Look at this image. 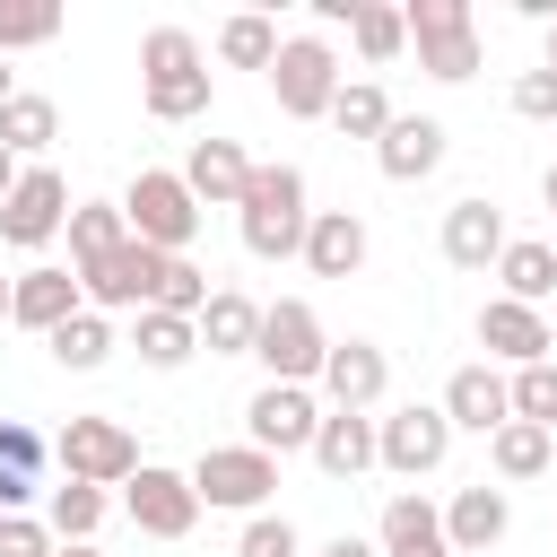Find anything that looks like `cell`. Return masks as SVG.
Here are the masks:
<instances>
[{
    "label": "cell",
    "instance_id": "1",
    "mask_svg": "<svg viewBox=\"0 0 557 557\" xmlns=\"http://www.w3.org/2000/svg\"><path fill=\"white\" fill-rule=\"evenodd\" d=\"M139 104L157 122H200L209 113V52H200V35H183V26L139 35Z\"/></svg>",
    "mask_w": 557,
    "mask_h": 557
},
{
    "label": "cell",
    "instance_id": "2",
    "mask_svg": "<svg viewBox=\"0 0 557 557\" xmlns=\"http://www.w3.org/2000/svg\"><path fill=\"white\" fill-rule=\"evenodd\" d=\"M235 226H244V252H252V261H296V252H305V226H313L305 174H296V165H252V183H244V200H235Z\"/></svg>",
    "mask_w": 557,
    "mask_h": 557
},
{
    "label": "cell",
    "instance_id": "3",
    "mask_svg": "<svg viewBox=\"0 0 557 557\" xmlns=\"http://www.w3.org/2000/svg\"><path fill=\"white\" fill-rule=\"evenodd\" d=\"M122 226H131V244H148V252H191V235H200V200L183 191V174L139 165L131 191H122Z\"/></svg>",
    "mask_w": 557,
    "mask_h": 557
},
{
    "label": "cell",
    "instance_id": "4",
    "mask_svg": "<svg viewBox=\"0 0 557 557\" xmlns=\"http://www.w3.org/2000/svg\"><path fill=\"white\" fill-rule=\"evenodd\" d=\"M400 26H409V44H418V70H426V78L461 87V78L479 70V17H470V0H409Z\"/></svg>",
    "mask_w": 557,
    "mask_h": 557
},
{
    "label": "cell",
    "instance_id": "5",
    "mask_svg": "<svg viewBox=\"0 0 557 557\" xmlns=\"http://www.w3.org/2000/svg\"><path fill=\"white\" fill-rule=\"evenodd\" d=\"M252 357H261V374H270V383H313V374H322V357H331V339H322V313H313L305 296H278V305H261Z\"/></svg>",
    "mask_w": 557,
    "mask_h": 557
},
{
    "label": "cell",
    "instance_id": "6",
    "mask_svg": "<svg viewBox=\"0 0 557 557\" xmlns=\"http://www.w3.org/2000/svg\"><path fill=\"white\" fill-rule=\"evenodd\" d=\"M270 96L287 122H331V96H339V52L322 35H278V61H270Z\"/></svg>",
    "mask_w": 557,
    "mask_h": 557
},
{
    "label": "cell",
    "instance_id": "7",
    "mask_svg": "<svg viewBox=\"0 0 557 557\" xmlns=\"http://www.w3.org/2000/svg\"><path fill=\"white\" fill-rule=\"evenodd\" d=\"M52 461H61V479H78V487H122V479L139 470V435H131L122 418H70V426L52 435Z\"/></svg>",
    "mask_w": 557,
    "mask_h": 557
},
{
    "label": "cell",
    "instance_id": "8",
    "mask_svg": "<svg viewBox=\"0 0 557 557\" xmlns=\"http://www.w3.org/2000/svg\"><path fill=\"white\" fill-rule=\"evenodd\" d=\"M270 487H278V461L252 444H209L191 461V496L218 513H270Z\"/></svg>",
    "mask_w": 557,
    "mask_h": 557
},
{
    "label": "cell",
    "instance_id": "9",
    "mask_svg": "<svg viewBox=\"0 0 557 557\" xmlns=\"http://www.w3.org/2000/svg\"><path fill=\"white\" fill-rule=\"evenodd\" d=\"M444 453H453V426H444L435 400H409V409L374 418V470H392V479H426V470H444Z\"/></svg>",
    "mask_w": 557,
    "mask_h": 557
},
{
    "label": "cell",
    "instance_id": "10",
    "mask_svg": "<svg viewBox=\"0 0 557 557\" xmlns=\"http://www.w3.org/2000/svg\"><path fill=\"white\" fill-rule=\"evenodd\" d=\"M165 261L174 252H148V244H122V252H104L96 270H78V296H87V313H148L157 305V278H165Z\"/></svg>",
    "mask_w": 557,
    "mask_h": 557
},
{
    "label": "cell",
    "instance_id": "11",
    "mask_svg": "<svg viewBox=\"0 0 557 557\" xmlns=\"http://www.w3.org/2000/svg\"><path fill=\"white\" fill-rule=\"evenodd\" d=\"M244 426H252V453H313V426H322V392L313 383H261L244 400Z\"/></svg>",
    "mask_w": 557,
    "mask_h": 557
},
{
    "label": "cell",
    "instance_id": "12",
    "mask_svg": "<svg viewBox=\"0 0 557 557\" xmlns=\"http://www.w3.org/2000/svg\"><path fill=\"white\" fill-rule=\"evenodd\" d=\"M122 513L148 531V540H191L200 522V496H191V470H165V461H139L122 479Z\"/></svg>",
    "mask_w": 557,
    "mask_h": 557
},
{
    "label": "cell",
    "instance_id": "13",
    "mask_svg": "<svg viewBox=\"0 0 557 557\" xmlns=\"http://www.w3.org/2000/svg\"><path fill=\"white\" fill-rule=\"evenodd\" d=\"M61 226H70V183H61L52 165H26V174H17V191L0 200V244L44 252Z\"/></svg>",
    "mask_w": 557,
    "mask_h": 557
},
{
    "label": "cell",
    "instance_id": "14",
    "mask_svg": "<svg viewBox=\"0 0 557 557\" xmlns=\"http://www.w3.org/2000/svg\"><path fill=\"white\" fill-rule=\"evenodd\" d=\"M479 348H487V357H505V366H548L557 331H548V313H540V305L487 296V305H479Z\"/></svg>",
    "mask_w": 557,
    "mask_h": 557
},
{
    "label": "cell",
    "instance_id": "15",
    "mask_svg": "<svg viewBox=\"0 0 557 557\" xmlns=\"http://www.w3.org/2000/svg\"><path fill=\"white\" fill-rule=\"evenodd\" d=\"M383 383H392V366H383L374 339H331V357H322V374H313L322 409H374Z\"/></svg>",
    "mask_w": 557,
    "mask_h": 557
},
{
    "label": "cell",
    "instance_id": "16",
    "mask_svg": "<svg viewBox=\"0 0 557 557\" xmlns=\"http://www.w3.org/2000/svg\"><path fill=\"white\" fill-rule=\"evenodd\" d=\"M505 244H513V235H505V209H496L487 191H470V200H453V209H444V261H453V270H470V278H479V270H496V252H505Z\"/></svg>",
    "mask_w": 557,
    "mask_h": 557
},
{
    "label": "cell",
    "instance_id": "17",
    "mask_svg": "<svg viewBox=\"0 0 557 557\" xmlns=\"http://www.w3.org/2000/svg\"><path fill=\"white\" fill-rule=\"evenodd\" d=\"M374 165H383V183H426L444 165V122L435 113H392V131L374 139Z\"/></svg>",
    "mask_w": 557,
    "mask_h": 557
},
{
    "label": "cell",
    "instance_id": "18",
    "mask_svg": "<svg viewBox=\"0 0 557 557\" xmlns=\"http://www.w3.org/2000/svg\"><path fill=\"white\" fill-rule=\"evenodd\" d=\"M87 296H78V270H52V261H35V270H17V287H9V322H26V331H61L70 313H78Z\"/></svg>",
    "mask_w": 557,
    "mask_h": 557
},
{
    "label": "cell",
    "instance_id": "19",
    "mask_svg": "<svg viewBox=\"0 0 557 557\" xmlns=\"http://www.w3.org/2000/svg\"><path fill=\"white\" fill-rule=\"evenodd\" d=\"M435 409H444V426H453V435H496V426L513 418V400H505V374H496V366H461V374L444 383V400H435Z\"/></svg>",
    "mask_w": 557,
    "mask_h": 557
},
{
    "label": "cell",
    "instance_id": "20",
    "mask_svg": "<svg viewBox=\"0 0 557 557\" xmlns=\"http://www.w3.org/2000/svg\"><path fill=\"white\" fill-rule=\"evenodd\" d=\"M374 548H383V557H453L444 505H426L418 487H400V496L383 505V522H374Z\"/></svg>",
    "mask_w": 557,
    "mask_h": 557
},
{
    "label": "cell",
    "instance_id": "21",
    "mask_svg": "<svg viewBox=\"0 0 557 557\" xmlns=\"http://www.w3.org/2000/svg\"><path fill=\"white\" fill-rule=\"evenodd\" d=\"M244 183H252V157H244L235 139H191V157H183V191H191L200 209H235Z\"/></svg>",
    "mask_w": 557,
    "mask_h": 557
},
{
    "label": "cell",
    "instance_id": "22",
    "mask_svg": "<svg viewBox=\"0 0 557 557\" xmlns=\"http://www.w3.org/2000/svg\"><path fill=\"white\" fill-rule=\"evenodd\" d=\"M296 261H305L313 278H357V270H366V218H357V209H313Z\"/></svg>",
    "mask_w": 557,
    "mask_h": 557
},
{
    "label": "cell",
    "instance_id": "23",
    "mask_svg": "<svg viewBox=\"0 0 557 557\" xmlns=\"http://www.w3.org/2000/svg\"><path fill=\"white\" fill-rule=\"evenodd\" d=\"M513 531V505H505V487H453V505H444V540H453V557H479V548H496Z\"/></svg>",
    "mask_w": 557,
    "mask_h": 557
},
{
    "label": "cell",
    "instance_id": "24",
    "mask_svg": "<svg viewBox=\"0 0 557 557\" xmlns=\"http://www.w3.org/2000/svg\"><path fill=\"white\" fill-rule=\"evenodd\" d=\"M313 461H322V479H366L374 470V418L366 409H322Z\"/></svg>",
    "mask_w": 557,
    "mask_h": 557
},
{
    "label": "cell",
    "instance_id": "25",
    "mask_svg": "<svg viewBox=\"0 0 557 557\" xmlns=\"http://www.w3.org/2000/svg\"><path fill=\"white\" fill-rule=\"evenodd\" d=\"M200 348L209 357H252V331H261V305L244 296V287H209V305H200Z\"/></svg>",
    "mask_w": 557,
    "mask_h": 557
},
{
    "label": "cell",
    "instance_id": "26",
    "mask_svg": "<svg viewBox=\"0 0 557 557\" xmlns=\"http://www.w3.org/2000/svg\"><path fill=\"white\" fill-rule=\"evenodd\" d=\"M131 348H139L148 374H183V366L200 357V331H191L183 313H157V305H148V313H131Z\"/></svg>",
    "mask_w": 557,
    "mask_h": 557
},
{
    "label": "cell",
    "instance_id": "27",
    "mask_svg": "<svg viewBox=\"0 0 557 557\" xmlns=\"http://www.w3.org/2000/svg\"><path fill=\"white\" fill-rule=\"evenodd\" d=\"M52 139H61V104H52V96H9V104H0V148H9L17 165H44Z\"/></svg>",
    "mask_w": 557,
    "mask_h": 557
},
{
    "label": "cell",
    "instance_id": "28",
    "mask_svg": "<svg viewBox=\"0 0 557 557\" xmlns=\"http://www.w3.org/2000/svg\"><path fill=\"white\" fill-rule=\"evenodd\" d=\"M61 235H70V261H78V270H96L104 252H122V244H131L122 200H70V226H61Z\"/></svg>",
    "mask_w": 557,
    "mask_h": 557
},
{
    "label": "cell",
    "instance_id": "29",
    "mask_svg": "<svg viewBox=\"0 0 557 557\" xmlns=\"http://www.w3.org/2000/svg\"><path fill=\"white\" fill-rule=\"evenodd\" d=\"M44 348H52V366H61V374H96V366H104L122 339H113V322H104V313H87V305H78V313H70V322H61Z\"/></svg>",
    "mask_w": 557,
    "mask_h": 557
},
{
    "label": "cell",
    "instance_id": "30",
    "mask_svg": "<svg viewBox=\"0 0 557 557\" xmlns=\"http://www.w3.org/2000/svg\"><path fill=\"white\" fill-rule=\"evenodd\" d=\"M487 461H496V479H513V487H522V479H540V470L557 461V435H548V426H522V418H505V426L487 435Z\"/></svg>",
    "mask_w": 557,
    "mask_h": 557
},
{
    "label": "cell",
    "instance_id": "31",
    "mask_svg": "<svg viewBox=\"0 0 557 557\" xmlns=\"http://www.w3.org/2000/svg\"><path fill=\"white\" fill-rule=\"evenodd\" d=\"M331 131H339V139H383V131H392V96H383L374 78H339V96H331Z\"/></svg>",
    "mask_w": 557,
    "mask_h": 557
},
{
    "label": "cell",
    "instance_id": "32",
    "mask_svg": "<svg viewBox=\"0 0 557 557\" xmlns=\"http://www.w3.org/2000/svg\"><path fill=\"white\" fill-rule=\"evenodd\" d=\"M496 278H505V296H513V305H540V296L557 287V252L522 235V244H505V252H496Z\"/></svg>",
    "mask_w": 557,
    "mask_h": 557
},
{
    "label": "cell",
    "instance_id": "33",
    "mask_svg": "<svg viewBox=\"0 0 557 557\" xmlns=\"http://www.w3.org/2000/svg\"><path fill=\"white\" fill-rule=\"evenodd\" d=\"M104 513H113V496H104V487H78V479H61V487H52V513H44V531H52V540H96V531H104Z\"/></svg>",
    "mask_w": 557,
    "mask_h": 557
},
{
    "label": "cell",
    "instance_id": "34",
    "mask_svg": "<svg viewBox=\"0 0 557 557\" xmlns=\"http://www.w3.org/2000/svg\"><path fill=\"white\" fill-rule=\"evenodd\" d=\"M218 61H226V70H270V61H278V26H270L261 9L226 17V26H218Z\"/></svg>",
    "mask_w": 557,
    "mask_h": 557
},
{
    "label": "cell",
    "instance_id": "35",
    "mask_svg": "<svg viewBox=\"0 0 557 557\" xmlns=\"http://www.w3.org/2000/svg\"><path fill=\"white\" fill-rule=\"evenodd\" d=\"M61 35V0H0V61Z\"/></svg>",
    "mask_w": 557,
    "mask_h": 557
},
{
    "label": "cell",
    "instance_id": "36",
    "mask_svg": "<svg viewBox=\"0 0 557 557\" xmlns=\"http://www.w3.org/2000/svg\"><path fill=\"white\" fill-rule=\"evenodd\" d=\"M505 400H513L522 426H548L557 435V366H513L505 374Z\"/></svg>",
    "mask_w": 557,
    "mask_h": 557
},
{
    "label": "cell",
    "instance_id": "37",
    "mask_svg": "<svg viewBox=\"0 0 557 557\" xmlns=\"http://www.w3.org/2000/svg\"><path fill=\"white\" fill-rule=\"evenodd\" d=\"M200 305H209V270H200L191 252H174V261H165V278H157V313L200 322Z\"/></svg>",
    "mask_w": 557,
    "mask_h": 557
},
{
    "label": "cell",
    "instance_id": "38",
    "mask_svg": "<svg viewBox=\"0 0 557 557\" xmlns=\"http://www.w3.org/2000/svg\"><path fill=\"white\" fill-rule=\"evenodd\" d=\"M348 35H357V52H366L374 70H383V61H392V52L409 44V26H400V9H374V0H366V9L348 17Z\"/></svg>",
    "mask_w": 557,
    "mask_h": 557
},
{
    "label": "cell",
    "instance_id": "39",
    "mask_svg": "<svg viewBox=\"0 0 557 557\" xmlns=\"http://www.w3.org/2000/svg\"><path fill=\"white\" fill-rule=\"evenodd\" d=\"M305 540H296V522L287 513H244V540H235V557H296Z\"/></svg>",
    "mask_w": 557,
    "mask_h": 557
},
{
    "label": "cell",
    "instance_id": "40",
    "mask_svg": "<svg viewBox=\"0 0 557 557\" xmlns=\"http://www.w3.org/2000/svg\"><path fill=\"white\" fill-rule=\"evenodd\" d=\"M44 461H52V435H35L26 418H0V470H26L35 479Z\"/></svg>",
    "mask_w": 557,
    "mask_h": 557
},
{
    "label": "cell",
    "instance_id": "41",
    "mask_svg": "<svg viewBox=\"0 0 557 557\" xmlns=\"http://www.w3.org/2000/svg\"><path fill=\"white\" fill-rule=\"evenodd\" d=\"M513 113L522 122H557V70H522L513 78Z\"/></svg>",
    "mask_w": 557,
    "mask_h": 557
},
{
    "label": "cell",
    "instance_id": "42",
    "mask_svg": "<svg viewBox=\"0 0 557 557\" xmlns=\"http://www.w3.org/2000/svg\"><path fill=\"white\" fill-rule=\"evenodd\" d=\"M0 557H52V531L35 513H0Z\"/></svg>",
    "mask_w": 557,
    "mask_h": 557
},
{
    "label": "cell",
    "instance_id": "43",
    "mask_svg": "<svg viewBox=\"0 0 557 557\" xmlns=\"http://www.w3.org/2000/svg\"><path fill=\"white\" fill-rule=\"evenodd\" d=\"M35 505V479L26 470H0V513H26Z\"/></svg>",
    "mask_w": 557,
    "mask_h": 557
},
{
    "label": "cell",
    "instance_id": "44",
    "mask_svg": "<svg viewBox=\"0 0 557 557\" xmlns=\"http://www.w3.org/2000/svg\"><path fill=\"white\" fill-rule=\"evenodd\" d=\"M322 557H383V548H374V540H357V531H339V540H331Z\"/></svg>",
    "mask_w": 557,
    "mask_h": 557
},
{
    "label": "cell",
    "instance_id": "45",
    "mask_svg": "<svg viewBox=\"0 0 557 557\" xmlns=\"http://www.w3.org/2000/svg\"><path fill=\"white\" fill-rule=\"evenodd\" d=\"M17 174H26V165H17V157H9V148H0V200H9V191H17Z\"/></svg>",
    "mask_w": 557,
    "mask_h": 557
},
{
    "label": "cell",
    "instance_id": "46",
    "mask_svg": "<svg viewBox=\"0 0 557 557\" xmlns=\"http://www.w3.org/2000/svg\"><path fill=\"white\" fill-rule=\"evenodd\" d=\"M52 557H104L96 540H52Z\"/></svg>",
    "mask_w": 557,
    "mask_h": 557
},
{
    "label": "cell",
    "instance_id": "47",
    "mask_svg": "<svg viewBox=\"0 0 557 557\" xmlns=\"http://www.w3.org/2000/svg\"><path fill=\"white\" fill-rule=\"evenodd\" d=\"M540 200H548V209H557V165H548V174H540Z\"/></svg>",
    "mask_w": 557,
    "mask_h": 557
},
{
    "label": "cell",
    "instance_id": "48",
    "mask_svg": "<svg viewBox=\"0 0 557 557\" xmlns=\"http://www.w3.org/2000/svg\"><path fill=\"white\" fill-rule=\"evenodd\" d=\"M9 96H17V78H9V61H0V104H9Z\"/></svg>",
    "mask_w": 557,
    "mask_h": 557
},
{
    "label": "cell",
    "instance_id": "49",
    "mask_svg": "<svg viewBox=\"0 0 557 557\" xmlns=\"http://www.w3.org/2000/svg\"><path fill=\"white\" fill-rule=\"evenodd\" d=\"M9 287H17V278H0V322H9Z\"/></svg>",
    "mask_w": 557,
    "mask_h": 557
},
{
    "label": "cell",
    "instance_id": "50",
    "mask_svg": "<svg viewBox=\"0 0 557 557\" xmlns=\"http://www.w3.org/2000/svg\"><path fill=\"white\" fill-rule=\"evenodd\" d=\"M540 70H557V26H548V61H540Z\"/></svg>",
    "mask_w": 557,
    "mask_h": 557
},
{
    "label": "cell",
    "instance_id": "51",
    "mask_svg": "<svg viewBox=\"0 0 557 557\" xmlns=\"http://www.w3.org/2000/svg\"><path fill=\"white\" fill-rule=\"evenodd\" d=\"M548 252H557V244H548Z\"/></svg>",
    "mask_w": 557,
    "mask_h": 557
}]
</instances>
